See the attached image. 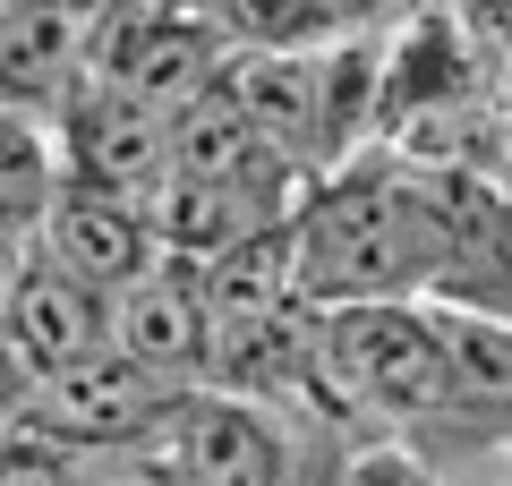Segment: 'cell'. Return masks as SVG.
<instances>
[{"mask_svg": "<svg viewBox=\"0 0 512 486\" xmlns=\"http://www.w3.org/2000/svg\"><path fill=\"white\" fill-rule=\"evenodd\" d=\"M103 316H111V350H120L128 367H146V376L171 384V393H197L205 384V359H214V307H205V273L197 265L154 256V273H137Z\"/></svg>", "mask_w": 512, "mask_h": 486, "instance_id": "cell-7", "label": "cell"}, {"mask_svg": "<svg viewBox=\"0 0 512 486\" xmlns=\"http://www.w3.org/2000/svg\"><path fill=\"white\" fill-rule=\"evenodd\" d=\"M436 307V299H427ZM444 333V376H453V410H512V324L470 316V307H436Z\"/></svg>", "mask_w": 512, "mask_h": 486, "instance_id": "cell-12", "label": "cell"}, {"mask_svg": "<svg viewBox=\"0 0 512 486\" xmlns=\"http://www.w3.org/2000/svg\"><path fill=\"white\" fill-rule=\"evenodd\" d=\"M350 9L342 0H214V35L248 43V52H325L350 43Z\"/></svg>", "mask_w": 512, "mask_h": 486, "instance_id": "cell-13", "label": "cell"}, {"mask_svg": "<svg viewBox=\"0 0 512 486\" xmlns=\"http://www.w3.org/2000/svg\"><path fill=\"white\" fill-rule=\"evenodd\" d=\"M180 401L188 393L154 384L146 367H128L120 350H94L86 367L35 384V401H26V435H43V444L69 452V461H94V452H146L154 435L171 427Z\"/></svg>", "mask_w": 512, "mask_h": 486, "instance_id": "cell-4", "label": "cell"}, {"mask_svg": "<svg viewBox=\"0 0 512 486\" xmlns=\"http://www.w3.org/2000/svg\"><path fill=\"white\" fill-rule=\"evenodd\" d=\"M154 452H163V469L180 486H308V452L265 401L205 393V384L171 410Z\"/></svg>", "mask_w": 512, "mask_h": 486, "instance_id": "cell-6", "label": "cell"}, {"mask_svg": "<svg viewBox=\"0 0 512 486\" xmlns=\"http://www.w3.org/2000/svg\"><path fill=\"white\" fill-rule=\"evenodd\" d=\"M77 486H180L163 469V452H94V461H77Z\"/></svg>", "mask_w": 512, "mask_h": 486, "instance_id": "cell-15", "label": "cell"}, {"mask_svg": "<svg viewBox=\"0 0 512 486\" xmlns=\"http://www.w3.org/2000/svg\"><path fill=\"white\" fill-rule=\"evenodd\" d=\"M26 401H35V384H26V367L0 350V435H18V427H26Z\"/></svg>", "mask_w": 512, "mask_h": 486, "instance_id": "cell-16", "label": "cell"}, {"mask_svg": "<svg viewBox=\"0 0 512 486\" xmlns=\"http://www.w3.org/2000/svg\"><path fill=\"white\" fill-rule=\"evenodd\" d=\"M0 350L26 367V384H52V376H69V367H86L94 350H111V316H103V299L77 290L60 265L26 256L18 290L0 307Z\"/></svg>", "mask_w": 512, "mask_h": 486, "instance_id": "cell-9", "label": "cell"}, {"mask_svg": "<svg viewBox=\"0 0 512 486\" xmlns=\"http://www.w3.org/2000/svg\"><path fill=\"white\" fill-rule=\"evenodd\" d=\"M26 256H35V248H18V239H0V307H9V290H18Z\"/></svg>", "mask_w": 512, "mask_h": 486, "instance_id": "cell-17", "label": "cell"}, {"mask_svg": "<svg viewBox=\"0 0 512 486\" xmlns=\"http://www.w3.org/2000/svg\"><path fill=\"white\" fill-rule=\"evenodd\" d=\"M103 26V0H0V111L18 120H60L86 86V52Z\"/></svg>", "mask_w": 512, "mask_h": 486, "instance_id": "cell-8", "label": "cell"}, {"mask_svg": "<svg viewBox=\"0 0 512 486\" xmlns=\"http://www.w3.org/2000/svg\"><path fill=\"white\" fill-rule=\"evenodd\" d=\"M52 145H60V180L111 205H154L171 180V111L111 86H77L52 120Z\"/></svg>", "mask_w": 512, "mask_h": 486, "instance_id": "cell-5", "label": "cell"}, {"mask_svg": "<svg viewBox=\"0 0 512 486\" xmlns=\"http://www.w3.org/2000/svg\"><path fill=\"white\" fill-rule=\"evenodd\" d=\"M35 256L43 265H60L77 290H94V299H120L137 273H154V222H146V205H111V197H86V188H60V205H52V222H43V239H35Z\"/></svg>", "mask_w": 512, "mask_h": 486, "instance_id": "cell-10", "label": "cell"}, {"mask_svg": "<svg viewBox=\"0 0 512 486\" xmlns=\"http://www.w3.org/2000/svg\"><path fill=\"white\" fill-rule=\"evenodd\" d=\"M444 273H453L444 171L393 154V145H359L291 214V282L308 316L436 299Z\"/></svg>", "mask_w": 512, "mask_h": 486, "instance_id": "cell-1", "label": "cell"}, {"mask_svg": "<svg viewBox=\"0 0 512 486\" xmlns=\"http://www.w3.org/2000/svg\"><path fill=\"white\" fill-rule=\"evenodd\" d=\"M60 145L43 120H18V111H0V239H18V248H35L43 222H52L60 205Z\"/></svg>", "mask_w": 512, "mask_h": 486, "instance_id": "cell-11", "label": "cell"}, {"mask_svg": "<svg viewBox=\"0 0 512 486\" xmlns=\"http://www.w3.org/2000/svg\"><path fill=\"white\" fill-rule=\"evenodd\" d=\"M214 77H222L214 18H197L188 0H103V26H94V52H86V86L137 94L154 111H180Z\"/></svg>", "mask_w": 512, "mask_h": 486, "instance_id": "cell-3", "label": "cell"}, {"mask_svg": "<svg viewBox=\"0 0 512 486\" xmlns=\"http://www.w3.org/2000/svg\"><path fill=\"white\" fill-rule=\"evenodd\" d=\"M308 367L333 401L376 418H427L453 410V376H444V333L436 307L402 299V307H333L308 324Z\"/></svg>", "mask_w": 512, "mask_h": 486, "instance_id": "cell-2", "label": "cell"}, {"mask_svg": "<svg viewBox=\"0 0 512 486\" xmlns=\"http://www.w3.org/2000/svg\"><path fill=\"white\" fill-rule=\"evenodd\" d=\"M308 486H427V469L410 461L402 444H367V452H342V461H333L325 478H308Z\"/></svg>", "mask_w": 512, "mask_h": 486, "instance_id": "cell-14", "label": "cell"}]
</instances>
